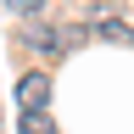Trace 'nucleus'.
Masks as SVG:
<instances>
[{
  "mask_svg": "<svg viewBox=\"0 0 134 134\" xmlns=\"http://www.w3.org/2000/svg\"><path fill=\"white\" fill-rule=\"evenodd\" d=\"M45 100H50V73H23L17 78V106L23 112H45Z\"/></svg>",
  "mask_w": 134,
  "mask_h": 134,
  "instance_id": "nucleus-1",
  "label": "nucleus"
},
{
  "mask_svg": "<svg viewBox=\"0 0 134 134\" xmlns=\"http://www.w3.org/2000/svg\"><path fill=\"white\" fill-rule=\"evenodd\" d=\"M17 39L34 45V50H62V45H73V34H56V28H39V23H23V28H17Z\"/></svg>",
  "mask_w": 134,
  "mask_h": 134,
  "instance_id": "nucleus-2",
  "label": "nucleus"
},
{
  "mask_svg": "<svg viewBox=\"0 0 134 134\" xmlns=\"http://www.w3.org/2000/svg\"><path fill=\"white\" fill-rule=\"evenodd\" d=\"M95 39H106V45H134V28H129L117 11H100V17H95Z\"/></svg>",
  "mask_w": 134,
  "mask_h": 134,
  "instance_id": "nucleus-3",
  "label": "nucleus"
},
{
  "mask_svg": "<svg viewBox=\"0 0 134 134\" xmlns=\"http://www.w3.org/2000/svg\"><path fill=\"white\" fill-rule=\"evenodd\" d=\"M17 134H56V123H50V112H23Z\"/></svg>",
  "mask_w": 134,
  "mask_h": 134,
  "instance_id": "nucleus-4",
  "label": "nucleus"
},
{
  "mask_svg": "<svg viewBox=\"0 0 134 134\" xmlns=\"http://www.w3.org/2000/svg\"><path fill=\"white\" fill-rule=\"evenodd\" d=\"M6 6H11V11H23V17H34V11H39V0H6Z\"/></svg>",
  "mask_w": 134,
  "mask_h": 134,
  "instance_id": "nucleus-5",
  "label": "nucleus"
}]
</instances>
